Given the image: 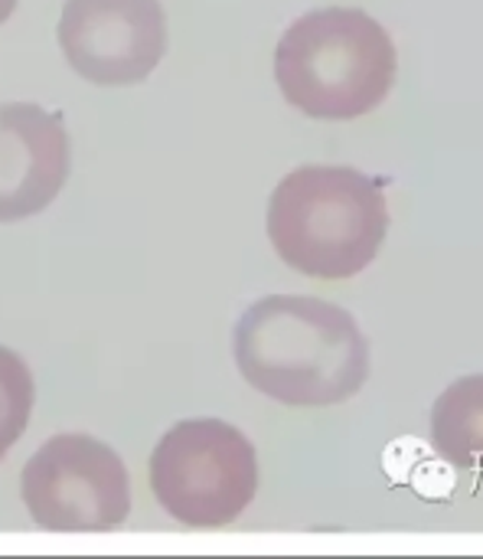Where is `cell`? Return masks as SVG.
<instances>
[{
  "instance_id": "cell-8",
  "label": "cell",
  "mask_w": 483,
  "mask_h": 559,
  "mask_svg": "<svg viewBox=\"0 0 483 559\" xmlns=\"http://www.w3.org/2000/svg\"><path fill=\"white\" fill-rule=\"evenodd\" d=\"M432 445L448 465L483 472V373L461 377L435 400Z\"/></svg>"
},
{
  "instance_id": "cell-5",
  "label": "cell",
  "mask_w": 483,
  "mask_h": 559,
  "mask_svg": "<svg viewBox=\"0 0 483 559\" xmlns=\"http://www.w3.org/2000/svg\"><path fill=\"white\" fill-rule=\"evenodd\" d=\"M20 495L33 524L56 534H105L131 514V478L121 455L82 432L43 442L23 465Z\"/></svg>"
},
{
  "instance_id": "cell-6",
  "label": "cell",
  "mask_w": 483,
  "mask_h": 559,
  "mask_svg": "<svg viewBox=\"0 0 483 559\" xmlns=\"http://www.w3.org/2000/svg\"><path fill=\"white\" fill-rule=\"evenodd\" d=\"M59 49L85 82L134 85L167 52V13L160 0H65Z\"/></svg>"
},
{
  "instance_id": "cell-4",
  "label": "cell",
  "mask_w": 483,
  "mask_h": 559,
  "mask_svg": "<svg viewBox=\"0 0 483 559\" xmlns=\"http://www.w3.org/2000/svg\"><path fill=\"white\" fill-rule=\"evenodd\" d=\"M154 501L180 524L216 531L236 524L258 491L255 445L232 423L186 419L177 423L154 449Z\"/></svg>"
},
{
  "instance_id": "cell-9",
  "label": "cell",
  "mask_w": 483,
  "mask_h": 559,
  "mask_svg": "<svg viewBox=\"0 0 483 559\" xmlns=\"http://www.w3.org/2000/svg\"><path fill=\"white\" fill-rule=\"evenodd\" d=\"M33 373L20 354L0 347V459L16 445L33 416Z\"/></svg>"
},
{
  "instance_id": "cell-10",
  "label": "cell",
  "mask_w": 483,
  "mask_h": 559,
  "mask_svg": "<svg viewBox=\"0 0 483 559\" xmlns=\"http://www.w3.org/2000/svg\"><path fill=\"white\" fill-rule=\"evenodd\" d=\"M13 10H16V0H0V23H7Z\"/></svg>"
},
{
  "instance_id": "cell-7",
  "label": "cell",
  "mask_w": 483,
  "mask_h": 559,
  "mask_svg": "<svg viewBox=\"0 0 483 559\" xmlns=\"http://www.w3.org/2000/svg\"><path fill=\"white\" fill-rule=\"evenodd\" d=\"M72 144L62 115L33 102L0 105V223L43 213L62 190Z\"/></svg>"
},
{
  "instance_id": "cell-2",
  "label": "cell",
  "mask_w": 483,
  "mask_h": 559,
  "mask_svg": "<svg viewBox=\"0 0 483 559\" xmlns=\"http://www.w3.org/2000/svg\"><path fill=\"white\" fill-rule=\"evenodd\" d=\"M399 52L389 29L357 7L298 16L278 39L275 82L288 105L317 121L370 115L396 85Z\"/></svg>"
},
{
  "instance_id": "cell-1",
  "label": "cell",
  "mask_w": 483,
  "mask_h": 559,
  "mask_svg": "<svg viewBox=\"0 0 483 559\" xmlns=\"http://www.w3.org/2000/svg\"><path fill=\"white\" fill-rule=\"evenodd\" d=\"M236 367L275 403L314 409L357 396L370 377V341L357 318L314 295H268L232 331Z\"/></svg>"
},
{
  "instance_id": "cell-3",
  "label": "cell",
  "mask_w": 483,
  "mask_h": 559,
  "mask_svg": "<svg viewBox=\"0 0 483 559\" xmlns=\"http://www.w3.org/2000/svg\"><path fill=\"white\" fill-rule=\"evenodd\" d=\"M389 233V203L353 167H298L268 200V239L307 278L343 282L370 269Z\"/></svg>"
}]
</instances>
